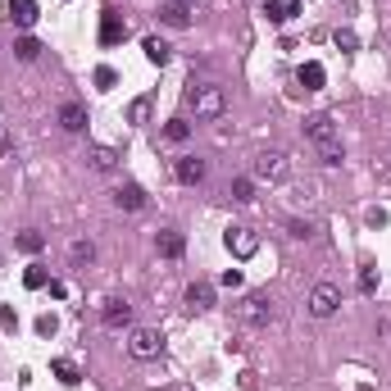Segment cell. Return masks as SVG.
I'll return each mask as SVG.
<instances>
[{"mask_svg": "<svg viewBox=\"0 0 391 391\" xmlns=\"http://www.w3.org/2000/svg\"><path fill=\"white\" fill-rule=\"evenodd\" d=\"M187 105L196 110V119H218L227 110V91L214 87V82H200V87L187 91Z\"/></svg>", "mask_w": 391, "mask_h": 391, "instance_id": "6da1fadb", "label": "cell"}, {"mask_svg": "<svg viewBox=\"0 0 391 391\" xmlns=\"http://www.w3.org/2000/svg\"><path fill=\"white\" fill-rule=\"evenodd\" d=\"M287 168H291L287 150H260V155H255V178H260V183H282Z\"/></svg>", "mask_w": 391, "mask_h": 391, "instance_id": "7a4b0ae2", "label": "cell"}, {"mask_svg": "<svg viewBox=\"0 0 391 391\" xmlns=\"http://www.w3.org/2000/svg\"><path fill=\"white\" fill-rule=\"evenodd\" d=\"M305 137H310L319 150L341 146V132H337V123H332V114H310V119H305Z\"/></svg>", "mask_w": 391, "mask_h": 391, "instance_id": "3957f363", "label": "cell"}, {"mask_svg": "<svg viewBox=\"0 0 391 391\" xmlns=\"http://www.w3.org/2000/svg\"><path fill=\"white\" fill-rule=\"evenodd\" d=\"M159 350H164V337H159L155 328H137L128 337V355L132 359H159Z\"/></svg>", "mask_w": 391, "mask_h": 391, "instance_id": "277c9868", "label": "cell"}, {"mask_svg": "<svg viewBox=\"0 0 391 391\" xmlns=\"http://www.w3.org/2000/svg\"><path fill=\"white\" fill-rule=\"evenodd\" d=\"M223 241H227V251H232L237 260H251V255L260 251V232H255V227H246V223H232Z\"/></svg>", "mask_w": 391, "mask_h": 391, "instance_id": "5b68a950", "label": "cell"}, {"mask_svg": "<svg viewBox=\"0 0 391 391\" xmlns=\"http://www.w3.org/2000/svg\"><path fill=\"white\" fill-rule=\"evenodd\" d=\"M337 310H341V291L332 287V282H319V287L310 291V314L314 319H332Z\"/></svg>", "mask_w": 391, "mask_h": 391, "instance_id": "8992f818", "label": "cell"}, {"mask_svg": "<svg viewBox=\"0 0 391 391\" xmlns=\"http://www.w3.org/2000/svg\"><path fill=\"white\" fill-rule=\"evenodd\" d=\"M241 319L251 323V328H264V323L273 319V300H269L264 291H251V296L241 300Z\"/></svg>", "mask_w": 391, "mask_h": 391, "instance_id": "52a82bcc", "label": "cell"}, {"mask_svg": "<svg viewBox=\"0 0 391 391\" xmlns=\"http://www.w3.org/2000/svg\"><path fill=\"white\" fill-rule=\"evenodd\" d=\"M100 323H105V328H128V323H132V305L119 300V296H114V300H105V305H100Z\"/></svg>", "mask_w": 391, "mask_h": 391, "instance_id": "ba28073f", "label": "cell"}, {"mask_svg": "<svg viewBox=\"0 0 391 391\" xmlns=\"http://www.w3.org/2000/svg\"><path fill=\"white\" fill-rule=\"evenodd\" d=\"M55 119H60V128H64V132H87V110H82L78 100H64Z\"/></svg>", "mask_w": 391, "mask_h": 391, "instance_id": "9c48e42d", "label": "cell"}, {"mask_svg": "<svg viewBox=\"0 0 391 391\" xmlns=\"http://www.w3.org/2000/svg\"><path fill=\"white\" fill-rule=\"evenodd\" d=\"M173 173H178V183L196 187V183H205V159H196V155H183V159L173 164Z\"/></svg>", "mask_w": 391, "mask_h": 391, "instance_id": "30bf717a", "label": "cell"}, {"mask_svg": "<svg viewBox=\"0 0 391 391\" xmlns=\"http://www.w3.org/2000/svg\"><path fill=\"white\" fill-rule=\"evenodd\" d=\"M128 37V23L119 14H100V46H119Z\"/></svg>", "mask_w": 391, "mask_h": 391, "instance_id": "8fae6325", "label": "cell"}, {"mask_svg": "<svg viewBox=\"0 0 391 391\" xmlns=\"http://www.w3.org/2000/svg\"><path fill=\"white\" fill-rule=\"evenodd\" d=\"M296 14H300V0H269V5H264V18H269V23H291Z\"/></svg>", "mask_w": 391, "mask_h": 391, "instance_id": "7c38bea8", "label": "cell"}, {"mask_svg": "<svg viewBox=\"0 0 391 391\" xmlns=\"http://www.w3.org/2000/svg\"><path fill=\"white\" fill-rule=\"evenodd\" d=\"M155 251L164 255V260H178V255L187 251V241H183V232H173V227H164V232L155 237Z\"/></svg>", "mask_w": 391, "mask_h": 391, "instance_id": "4fadbf2b", "label": "cell"}, {"mask_svg": "<svg viewBox=\"0 0 391 391\" xmlns=\"http://www.w3.org/2000/svg\"><path fill=\"white\" fill-rule=\"evenodd\" d=\"M37 0H9V23H18V27H32L37 23Z\"/></svg>", "mask_w": 391, "mask_h": 391, "instance_id": "5bb4252c", "label": "cell"}, {"mask_svg": "<svg viewBox=\"0 0 391 391\" xmlns=\"http://www.w3.org/2000/svg\"><path fill=\"white\" fill-rule=\"evenodd\" d=\"M296 82H300L305 91H319L323 82H328V73H323V64H314V60H310V64H300V73H296Z\"/></svg>", "mask_w": 391, "mask_h": 391, "instance_id": "9a60e30c", "label": "cell"}, {"mask_svg": "<svg viewBox=\"0 0 391 391\" xmlns=\"http://www.w3.org/2000/svg\"><path fill=\"white\" fill-rule=\"evenodd\" d=\"M114 200H119V209H141L146 205V192H141L137 183H123L119 192H114Z\"/></svg>", "mask_w": 391, "mask_h": 391, "instance_id": "2e32d148", "label": "cell"}, {"mask_svg": "<svg viewBox=\"0 0 391 391\" xmlns=\"http://www.w3.org/2000/svg\"><path fill=\"white\" fill-rule=\"evenodd\" d=\"M187 305H192V310H209V305H214V287H209V282H192V287H187Z\"/></svg>", "mask_w": 391, "mask_h": 391, "instance_id": "e0dca14e", "label": "cell"}, {"mask_svg": "<svg viewBox=\"0 0 391 391\" xmlns=\"http://www.w3.org/2000/svg\"><path fill=\"white\" fill-rule=\"evenodd\" d=\"M141 51H146V60L159 64V69H164L168 55H173V51H168V41H159V37H146V41H141Z\"/></svg>", "mask_w": 391, "mask_h": 391, "instance_id": "ac0fdd59", "label": "cell"}, {"mask_svg": "<svg viewBox=\"0 0 391 391\" xmlns=\"http://www.w3.org/2000/svg\"><path fill=\"white\" fill-rule=\"evenodd\" d=\"M87 159H91V168H96V173H110V168L119 164V155H114L110 146H91V155H87Z\"/></svg>", "mask_w": 391, "mask_h": 391, "instance_id": "d6986e66", "label": "cell"}, {"mask_svg": "<svg viewBox=\"0 0 391 391\" xmlns=\"http://www.w3.org/2000/svg\"><path fill=\"white\" fill-rule=\"evenodd\" d=\"M23 287H27V291H41V287H51V273H46L41 264H27V269H23Z\"/></svg>", "mask_w": 391, "mask_h": 391, "instance_id": "ffe728a7", "label": "cell"}, {"mask_svg": "<svg viewBox=\"0 0 391 391\" xmlns=\"http://www.w3.org/2000/svg\"><path fill=\"white\" fill-rule=\"evenodd\" d=\"M14 246H18V251H23V255H37V251H41V246H46V237L37 232V227H27V232H18V237H14Z\"/></svg>", "mask_w": 391, "mask_h": 391, "instance_id": "44dd1931", "label": "cell"}, {"mask_svg": "<svg viewBox=\"0 0 391 391\" xmlns=\"http://www.w3.org/2000/svg\"><path fill=\"white\" fill-rule=\"evenodd\" d=\"M14 55H18L23 64H32L37 55H41V41H37V37H18V41H14Z\"/></svg>", "mask_w": 391, "mask_h": 391, "instance_id": "7402d4cb", "label": "cell"}, {"mask_svg": "<svg viewBox=\"0 0 391 391\" xmlns=\"http://www.w3.org/2000/svg\"><path fill=\"white\" fill-rule=\"evenodd\" d=\"M159 14H164L168 27H187V23H192V18H187V5H168V0H164V9H159Z\"/></svg>", "mask_w": 391, "mask_h": 391, "instance_id": "603a6c76", "label": "cell"}, {"mask_svg": "<svg viewBox=\"0 0 391 391\" xmlns=\"http://www.w3.org/2000/svg\"><path fill=\"white\" fill-rule=\"evenodd\" d=\"M51 373L60 378L64 387H73V383H78V364H69V359H55V364H51Z\"/></svg>", "mask_w": 391, "mask_h": 391, "instance_id": "cb8c5ba5", "label": "cell"}, {"mask_svg": "<svg viewBox=\"0 0 391 391\" xmlns=\"http://www.w3.org/2000/svg\"><path fill=\"white\" fill-rule=\"evenodd\" d=\"M69 255H73V264H91V260H96V246H91V241H82V237H78V241L69 246Z\"/></svg>", "mask_w": 391, "mask_h": 391, "instance_id": "d4e9b609", "label": "cell"}, {"mask_svg": "<svg viewBox=\"0 0 391 391\" xmlns=\"http://www.w3.org/2000/svg\"><path fill=\"white\" fill-rule=\"evenodd\" d=\"M232 200H237V205H251V200H255V183H251V178H237V183H232Z\"/></svg>", "mask_w": 391, "mask_h": 391, "instance_id": "484cf974", "label": "cell"}, {"mask_svg": "<svg viewBox=\"0 0 391 391\" xmlns=\"http://www.w3.org/2000/svg\"><path fill=\"white\" fill-rule=\"evenodd\" d=\"M332 41H337V51H355V46H359V37L350 32V27H337V32H332Z\"/></svg>", "mask_w": 391, "mask_h": 391, "instance_id": "4316f807", "label": "cell"}, {"mask_svg": "<svg viewBox=\"0 0 391 391\" xmlns=\"http://www.w3.org/2000/svg\"><path fill=\"white\" fill-rule=\"evenodd\" d=\"M164 137H168V141H187V137H192V123L173 119V123H168V128H164Z\"/></svg>", "mask_w": 391, "mask_h": 391, "instance_id": "83f0119b", "label": "cell"}, {"mask_svg": "<svg viewBox=\"0 0 391 391\" xmlns=\"http://www.w3.org/2000/svg\"><path fill=\"white\" fill-rule=\"evenodd\" d=\"M128 119H132V123H146V119H150V100H146V96H141V100H132Z\"/></svg>", "mask_w": 391, "mask_h": 391, "instance_id": "f1b7e54d", "label": "cell"}, {"mask_svg": "<svg viewBox=\"0 0 391 391\" xmlns=\"http://www.w3.org/2000/svg\"><path fill=\"white\" fill-rule=\"evenodd\" d=\"M114 82H119V73H114L110 64H100V69H96V87H100V91H110Z\"/></svg>", "mask_w": 391, "mask_h": 391, "instance_id": "f546056e", "label": "cell"}, {"mask_svg": "<svg viewBox=\"0 0 391 391\" xmlns=\"http://www.w3.org/2000/svg\"><path fill=\"white\" fill-rule=\"evenodd\" d=\"M319 159H323L328 168H337L341 159H346V150H341V146H328V150H319Z\"/></svg>", "mask_w": 391, "mask_h": 391, "instance_id": "4dcf8cb0", "label": "cell"}, {"mask_svg": "<svg viewBox=\"0 0 391 391\" xmlns=\"http://www.w3.org/2000/svg\"><path fill=\"white\" fill-rule=\"evenodd\" d=\"M0 328H5V332H14V328H18V314L9 310V305H0Z\"/></svg>", "mask_w": 391, "mask_h": 391, "instance_id": "1f68e13d", "label": "cell"}, {"mask_svg": "<svg viewBox=\"0 0 391 391\" xmlns=\"http://www.w3.org/2000/svg\"><path fill=\"white\" fill-rule=\"evenodd\" d=\"M359 291H369V296L378 291V273H373V269H364V273H359Z\"/></svg>", "mask_w": 391, "mask_h": 391, "instance_id": "d6a6232c", "label": "cell"}, {"mask_svg": "<svg viewBox=\"0 0 391 391\" xmlns=\"http://www.w3.org/2000/svg\"><path fill=\"white\" fill-rule=\"evenodd\" d=\"M37 332H41V337H55V314H41V319H37Z\"/></svg>", "mask_w": 391, "mask_h": 391, "instance_id": "836d02e7", "label": "cell"}, {"mask_svg": "<svg viewBox=\"0 0 391 391\" xmlns=\"http://www.w3.org/2000/svg\"><path fill=\"white\" fill-rule=\"evenodd\" d=\"M218 282H223V287H232V291H237V287H241V269H227V273H223V278H218Z\"/></svg>", "mask_w": 391, "mask_h": 391, "instance_id": "e575fe53", "label": "cell"}, {"mask_svg": "<svg viewBox=\"0 0 391 391\" xmlns=\"http://www.w3.org/2000/svg\"><path fill=\"white\" fill-rule=\"evenodd\" d=\"M168 5H196V0H168Z\"/></svg>", "mask_w": 391, "mask_h": 391, "instance_id": "d590c367", "label": "cell"}, {"mask_svg": "<svg viewBox=\"0 0 391 391\" xmlns=\"http://www.w3.org/2000/svg\"><path fill=\"white\" fill-rule=\"evenodd\" d=\"M5 141H9V137H5V128H0V150H5Z\"/></svg>", "mask_w": 391, "mask_h": 391, "instance_id": "8d00e7d4", "label": "cell"}]
</instances>
